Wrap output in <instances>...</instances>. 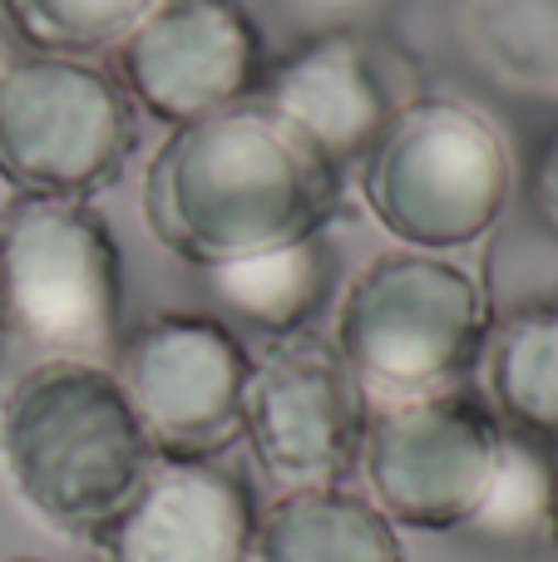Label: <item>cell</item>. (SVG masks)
<instances>
[{
	"instance_id": "cell-1",
	"label": "cell",
	"mask_w": 558,
	"mask_h": 562,
	"mask_svg": "<svg viewBox=\"0 0 558 562\" xmlns=\"http://www.w3.org/2000/svg\"><path fill=\"white\" fill-rule=\"evenodd\" d=\"M346 173L263 99L178 124L144 173V227L178 262L213 272L322 237Z\"/></svg>"
},
{
	"instance_id": "cell-2",
	"label": "cell",
	"mask_w": 558,
	"mask_h": 562,
	"mask_svg": "<svg viewBox=\"0 0 558 562\" xmlns=\"http://www.w3.org/2000/svg\"><path fill=\"white\" fill-rule=\"evenodd\" d=\"M154 464L114 366L40 360L0 395V469L15 498L65 538L94 543Z\"/></svg>"
},
{
	"instance_id": "cell-3",
	"label": "cell",
	"mask_w": 558,
	"mask_h": 562,
	"mask_svg": "<svg viewBox=\"0 0 558 562\" xmlns=\"http://www.w3.org/2000/svg\"><path fill=\"white\" fill-rule=\"evenodd\" d=\"M490 340V301L475 272L440 252H381L336 306V356L366 405L465 390Z\"/></svg>"
},
{
	"instance_id": "cell-4",
	"label": "cell",
	"mask_w": 558,
	"mask_h": 562,
	"mask_svg": "<svg viewBox=\"0 0 558 562\" xmlns=\"http://www.w3.org/2000/svg\"><path fill=\"white\" fill-rule=\"evenodd\" d=\"M514 164L500 128L455 99H415L361 158L371 217L415 252L470 247L504 217Z\"/></svg>"
},
{
	"instance_id": "cell-5",
	"label": "cell",
	"mask_w": 558,
	"mask_h": 562,
	"mask_svg": "<svg viewBox=\"0 0 558 562\" xmlns=\"http://www.w3.org/2000/svg\"><path fill=\"white\" fill-rule=\"evenodd\" d=\"M5 316L45 360L109 366L124 346V257L79 198H25L0 207Z\"/></svg>"
},
{
	"instance_id": "cell-6",
	"label": "cell",
	"mask_w": 558,
	"mask_h": 562,
	"mask_svg": "<svg viewBox=\"0 0 558 562\" xmlns=\"http://www.w3.org/2000/svg\"><path fill=\"white\" fill-rule=\"evenodd\" d=\"M138 109L114 69L69 55H15L0 79V183L25 198L89 203L129 168Z\"/></svg>"
},
{
	"instance_id": "cell-7",
	"label": "cell",
	"mask_w": 558,
	"mask_h": 562,
	"mask_svg": "<svg viewBox=\"0 0 558 562\" xmlns=\"http://www.w3.org/2000/svg\"><path fill=\"white\" fill-rule=\"evenodd\" d=\"M504 419L470 390L371 405L361 439L366 498L395 528L465 533L500 469Z\"/></svg>"
},
{
	"instance_id": "cell-8",
	"label": "cell",
	"mask_w": 558,
	"mask_h": 562,
	"mask_svg": "<svg viewBox=\"0 0 558 562\" xmlns=\"http://www.w3.org/2000/svg\"><path fill=\"white\" fill-rule=\"evenodd\" d=\"M253 356L203 311H164L124 336L114 375L158 459H217L243 439Z\"/></svg>"
},
{
	"instance_id": "cell-9",
	"label": "cell",
	"mask_w": 558,
	"mask_h": 562,
	"mask_svg": "<svg viewBox=\"0 0 558 562\" xmlns=\"http://www.w3.org/2000/svg\"><path fill=\"white\" fill-rule=\"evenodd\" d=\"M366 415L361 385L312 330L272 340L247 370L243 439L277 488L346 484L361 464Z\"/></svg>"
},
{
	"instance_id": "cell-10",
	"label": "cell",
	"mask_w": 558,
	"mask_h": 562,
	"mask_svg": "<svg viewBox=\"0 0 558 562\" xmlns=\"http://www.w3.org/2000/svg\"><path fill=\"white\" fill-rule=\"evenodd\" d=\"M415 99V59L366 25L302 35L263 75V104L342 173L381 144V134Z\"/></svg>"
},
{
	"instance_id": "cell-11",
	"label": "cell",
	"mask_w": 558,
	"mask_h": 562,
	"mask_svg": "<svg viewBox=\"0 0 558 562\" xmlns=\"http://www.w3.org/2000/svg\"><path fill=\"white\" fill-rule=\"evenodd\" d=\"M263 75L267 45L243 0H154L114 49L134 109L174 128L253 99Z\"/></svg>"
},
{
	"instance_id": "cell-12",
	"label": "cell",
	"mask_w": 558,
	"mask_h": 562,
	"mask_svg": "<svg viewBox=\"0 0 558 562\" xmlns=\"http://www.w3.org/2000/svg\"><path fill=\"white\" fill-rule=\"evenodd\" d=\"M253 488L217 459H158L114 524L94 538L104 562H253Z\"/></svg>"
},
{
	"instance_id": "cell-13",
	"label": "cell",
	"mask_w": 558,
	"mask_h": 562,
	"mask_svg": "<svg viewBox=\"0 0 558 562\" xmlns=\"http://www.w3.org/2000/svg\"><path fill=\"white\" fill-rule=\"evenodd\" d=\"M253 562H405V543L356 488H282L257 514Z\"/></svg>"
},
{
	"instance_id": "cell-14",
	"label": "cell",
	"mask_w": 558,
	"mask_h": 562,
	"mask_svg": "<svg viewBox=\"0 0 558 562\" xmlns=\"http://www.w3.org/2000/svg\"><path fill=\"white\" fill-rule=\"evenodd\" d=\"M484 405L520 435L558 449V296L529 301L490 326L480 356Z\"/></svg>"
},
{
	"instance_id": "cell-15",
	"label": "cell",
	"mask_w": 558,
	"mask_h": 562,
	"mask_svg": "<svg viewBox=\"0 0 558 562\" xmlns=\"http://www.w3.org/2000/svg\"><path fill=\"white\" fill-rule=\"evenodd\" d=\"M336 272H342L336 267V247L322 233L263 257H243L233 267H213L208 281H213L217 301L227 311H237L247 326L282 340V336H302L316 321V311L336 291Z\"/></svg>"
},
{
	"instance_id": "cell-16",
	"label": "cell",
	"mask_w": 558,
	"mask_h": 562,
	"mask_svg": "<svg viewBox=\"0 0 558 562\" xmlns=\"http://www.w3.org/2000/svg\"><path fill=\"white\" fill-rule=\"evenodd\" d=\"M460 40L500 89L558 99V0H460Z\"/></svg>"
},
{
	"instance_id": "cell-17",
	"label": "cell",
	"mask_w": 558,
	"mask_h": 562,
	"mask_svg": "<svg viewBox=\"0 0 558 562\" xmlns=\"http://www.w3.org/2000/svg\"><path fill=\"white\" fill-rule=\"evenodd\" d=\"M554 504H558V459L554 445L504 425V449L500 469L490 479L480 514L470 518L465 533L494 548H549L554 543Z\"/></svg>"
},
{
	"instance_id": "cell-18",
	"label": "cell",
	"mask_w": 558,
	"mask_h": 562,
	"mask_svg": "<svg viewBox=\"0 0 558 562\" xmlns=\"http://www.w3.org/2000/svg\"><path fill=\"white\" fill-rule=\"evenodd\" d=\"M154 10V0H0L5 30L35 55L94 59Z\"/></svg>"
},
{
	"instance_id": "cell-19",
	"label": "cell",
	"mask_w": 558,
	"mask_h": 562,
	"mask_svg": "<svg viewBox=\"0 0 558 562\" xmlns=\"http://www.w3.org/2000/svg\"><path fill=\"white\" fill-rule=\"evenodd\" d=\"M287 10L302 35H316V30H346V25H366L386 0H277Z\"/></svg>"
},
{
	"instance_id": "cell-20",
	"label": "cell",
	"mask_w": 558,
	"mask_h": 562,
	"mask_svg": "<svg viewBox=\"0 0 558 562\" xmlns=\"http://www.w3.org/2000/svg\"><path fill=\"white\" fill-rule=\"evenodd\" d=\"M529 198H534V213H539L544 233H549L554 243H558V124H554V134L544 138L539 158H534Z\"/></svg>"
},
{
	"instance_id": "cell-21",
	"label": "cell",
	"mask_w": 558,
	"mask_h": 562,
	"mask_svg": "<svg viewBox=\"0 0 558 562\" xmlns=\"http://www.w3.org/2000/svg\"><path fill=\"white\" fill-rule=\"evenodd\" d=\"M10 65H15V40H10V30L0 25V79H5Z\"/></svg>"
},
{
	"instance_id": "cell-22",
	"label": "cell",
	"mask_w": 558,
	"mask_h": 562,
	"mask_svg": "<svg viewBox=\"0 0 558 562\" xmlns=\"http://www.w3.org/2000/svg\"><path fill=\"white\" fill-rule=\"evenodd\" d=\"M10 340V316H5V267H0V350Z\"/></svg>"
},
{
	"instance_id": "cell-23",
	"label": "cell",
	"mask_w": 558,
	"mask_h": 562,
	"mask_svg": "<svg viewBox=\"0 0 558 562\" xmlns=\"http://www.w3.org/2000/svg\"><path fill=\"white\" fill-rule=\"evenodd\" d=\"M554 543H558V504H554Z\"/></svg>"
},
{
	"instance_id": "cell-24",
	"label": "cell",
	"mask_w": 558,
	"mask_h": 562,
	"mask_svg": "<svg viewBox=\"0 0 558 562\" xmlns=\"http://www.w3.org/2000/svg\"><path fill=\"white\" fill-rule=\"evenodd\" d=\"M20 562H35V558H20Z\"/></svg>"
}]
</instances>
